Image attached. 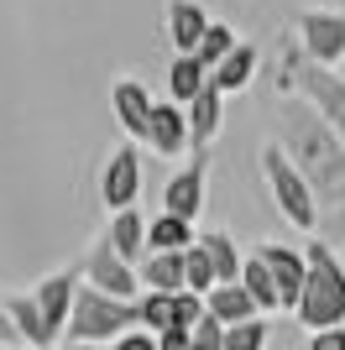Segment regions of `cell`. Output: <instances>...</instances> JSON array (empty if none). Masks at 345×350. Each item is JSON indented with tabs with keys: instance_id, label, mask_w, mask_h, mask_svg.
<instances>
[{
	"instance_id": "obj_23",
	"label": "cell",
	"mask_w": 345,
	"mask_h": 350,
	"mask_svg": "<svg viewBox=\"0 0 345 350\" xmlns=\"http://www.w3.org/2000/svg\"><path fill=\"white\" fill-rule=\"evenodd\" d=\"M209 84V68H204L199 58H172V68H168V89H172V105L183 110L199 89Z\"/></svg>"
},
{
	"instance_id": "obj_29",
	"label": "cell",
	"mask_w": 345,
	"mask_h": 350,
	"mask_svg": "<svg viewBox=\"0 0 345 350\" xmlns=\"http://www.w3.org/2000/svg\"><path fill=\"white\" fill-rule=\"evenodd\" d=\"M157 340V350H188L194 340H188V329H162V335H152Z\"/></svg>"
},
{
	"instance_id": "obj_10",
	"label": "cell",
	"mask_w": 345,
	"mask_h": 350,
	"mask_svg": "<svg viewBox=\"0 0 345 350\" xmlns=\"http://www.w3.org/2000/svg\"><path fill=\"white\" fill-rule=\"evenodd\" d=\"M199 209H204V152H194V162H188L183 173H172V183L162 189V215L194 225Z\"/></svg>"
},
{
	"instance_id": "obj_27",
	"label": "cell",
	"mask_w": 345,
	"mask_h": 350,
	"mask_svg": "<svg viewBox=\"0 0 345 350\" xmlns=\"http://www.w3.org/2000/svg\"><path fill=\"white\" fill-rule=\"evenodd\" d=\"M220 335H225V329H220V324L209 319V314H204V319L194 324V329H188V340H194L188 350H220Z\"/></svg>"
},
{
	"instance_id": "obj_30",
	"label": "cell",
	"mask_w": 345,
	"mask_h": 350,
	"mask_svg": "<svg viewBox=\"0 0 345 350\" xmlns=\"http://www.w3.org/2000/svg\"><path fill=\"white\" fill-rule=\"evenodd\" d=\"M303 350H345V329H324V335H314Z\"/></svg>"
},
{
	"instance_id": "obj_5",
	"label": "cell",
	"mask_w": 345,
	"mask_h": 350,
	"mask_svg": "<svg viewBox=\"0 0 345 350\" xmlns=\"http://www.w3.org/2000/svg\"><path fill=\"white\" fill-rule=\"evenodd\" d=\"M298 89H303V105L314 110L345 146V79L335 68H314V63H303L298 68Z\"/></svg>"
},
{
	"instance_id": "obj_31",
	"label": "cell",
	"mask_w": 345,
	"mask_h": 350,
	"mask_svg": "<svg viewBox=\"0 0 345 350\" xmlns=\"http://www.w3.org/2000/svg\"><path fill=\"white\" fill-rule=\"evenodd\" d=\"M0 345H16V329H11V319H5V308H0Z\"/></svg>"
},
{
	"instance_id": "obj_17",
	"label": "cell",
	"mask_w": 345,
	"mask_h": 350,
	"mask_svg": "<svg viewBox=\"0 0 345 350\" xmlns=\"http://www.w3.org/2000/svg\"><path fill=\"white\" fill-rule=\"evenodd\" d=\"M5 308V319H11V329L21 340H27V350H58V340L47 335V319H42V308L31 304V293H21V298H11V304H0Z\"/></svg>"
},
{
	"instance_id": "obj_6",
	"label": "cell",
	"mask_w": 345,
	"mask_h": 350,
	"mask_svg": "<svg viewBox=\"0 0 345 350\" xmlns=\"http://www.w3.org/2000/svg\"><path fill=\"white\" fill-rule=\"evenodd\" d=\"M298 37H303V53L314 68H335L345 58V16L335 11H298Z\"/></svg>"
},
{
	"instance_id": "obj_33",
	"label": "cell",
	"mask_w": 345,
	"mask_h": 350,
	"mask_svg": "<svg viewBox=\"0 0 345 350\" xmlns=\"http://www.w3.org/2000/svg\"><path fill=\"white\" fill-rule=\"evenodd\" d=\"M0 350H16V345H0Z\"/></svg>"
},
{
	"instance_id": "obj_9",
	"label": "cell",
	"mask_w": 345,
	"mask_h": 350,
	"mask_svg": "<svg viewBox=\"0 0 345 350\" xmlns=\"http://www.w3.org/2000/svg\"><path fill=\"white\" fill-rule=\"evenodd\" d=\"M73 293H79V272H73V267H63V272H53V278H42V282H37V293H31V304L42 308L47 335H53V340H63V329H68Z\"/></svg>"
},
{
	"instance_id": "obj_25",
	"label": "cell",
	"mask_w": 345,
	"mask_h": 350,
	"mask_svg": "<svg viewBox=\"0 0 345 350\" xmlns=\"http://www.w3.org/2000/svg\"><path fill=\"white\" fill-rule=\"evenodd\" d=\"M267 340H272V324L246 319V324H230L225 335H220V350H267Z\"/></svg>"
},
{
	"instance_id": "obj_15",
	"label": "cell",
	"mask_w": 345,
	"mask_h": 350,
	"mask_svg": "<svg viewBox=\"0 0 345 350\" xmlns=\"http://www.w3.org/2000/svg\"><path fill=\"white\" fill-rule=\"evenodd\" d=\"M251 256H257V262L267 267V272H272L283 308H293V304H298V293H303V256H298V251H288V246H257Z\"/></svg>"
},
{
	"instance_id": "obj_8",
	"label": "cell",
	"mask_w": 345,
	"mask_h": 350,
	"mask_svg": "<svg viewBox=\"0 0 345 350\" xmlns=\"http://www.w3.org/2000/svg\"><path fill=\"white\" fill-rule=\"evenodd\" d=\"M100 193H105V204H110L115 215H120V209H136V199H142V157H136V146H120V152L105 162Z\"/></svg>"
},
{
	"instance_id": "obj_7",
	"label": "cell",
	"mask_w": 345,
	"mask_h": 350,
	"mask_svg": "<svg viewBox=\"0 0 345 350\" xmlns=\"http://www.w3.org/2000/svg\"><path fill=\"white\" fill-rule=\"evenodd\" d=\"M79 278H84V288L105 293V298H126V304H136V267L120 262V256L110 251V241H94V251H89L84 267H79Z\"/></svg>"
},
{
	"instance_id": "obj_2",
	"label": "cell",
	"mask_w": 345,
	"mask_h": 350,
	"mask_svg": "<svg viewBox=\"0 0 345 350\" xmlns=\"http://www.w3.org/2000/svg\"><path fill=\"white\" fill-rule=\"evenodd\" d=\"M293 314L314 335L345 329V267L335 262V251L324 241H309V251H303V293L293 304Z\"/></svg>"
},
{
	"instance_id": "obj_13",
	"label": "cell",
	"mask_w": 345,
	"mask_h": 350,
	"mask_svg": "<svg viewBox=\"0 0 345 350\" xmlns=\"http://www.w3.org/2000/svg\"><path fill=\"white\" fill-rule=\"evenodd\" d=\"M183 120H188V146H194V152H204V146L220 136V120H225V100H220V89L204 84L199 94L183 105Z\"/></svg>"
},
{
	"instance_id": "obj_1",
	"label": "cell",
	"mask_w": 345,
	"mask_h": 350,
	"mask_svg": "<svg viewBox=\"0 0 345 350\" xmlns=\"http://www.w3.org/2000/svg\"><path fill=\"white\" fill-rule=\"evenodd\" d=\"M283 131H288L283 157L298 167L309 193L324 199V204H335V209H345V146H340V136H335L309 105H288Z\"/></svg>"
},
{
	"instance_id": "obj_16",
	"label": "cell",
	"mask_w": 345,
	"mask_h": 350,
	"mask_svg": "<svg viewBox=\"0 0 345 350\" xmlns=\"http://www.w3.org/2000/svg\"><path fill=\"white\" fill-rule=\"evenodd\" d=\"M204 314H209L220 329H230V324H246V319H261L257 304L246 298L241 282H220L215 293H204Z\"/></svg>"
},
{
	"instance_id": "obj_12",
	"label": "cell",
	"mask_w": 345,
	"mask_h": 350,
	"mask_svg": "<svg viewBox=\"0 0 345 350\" xmlns=\"http://www.w3.org/2000/svg\"><path fill=\"white\" fill-rule=\"evenodd\" d=\"M162 16H168V42L178 47V58H194L199 37L209 31V11H204L199 0H168Z\"/></svg>"
},
{
	"instance_id": "obj_21",
	"label": "cell",
	"mask_w": 345,
	"mask_h": 350,
	"mask_svg": "<svg viewBox=\"0 0 345 350\" xmlns=\"http://www.w3.org/2000/svg\"><path fill=\"white\" fill-rule=\"evenodd\" d=\"M235 282L246 288V298L257 304V314H261V319H267L272 308H283V298H277V282H272V272H267V267H261L257 256H246V262H241V278H235Z\"/></svg>"
},
{
	"instance_id": "obj_28",
	"label": "cell",
	"mask_w": 345,
	"mask_h": 350,
	"mask_svg": "<svg viewBox=\"0 0 345 350\" xmlns=\"http://www.w3.org/2000/svg\"><path fill=\"white\" fill-rule=\"evenodd\" d=\"M110 350H157V340L146 335V329H131V335H120Z\"/></svg>"
},
{
	"instance_id": "obj_32",
	"label": "cell",
	"mask_w": 345,
	"mask_h": 350,
	"mask_svg": "<svg viewBox=\"0 0 345 350\" xmlns=\"http://www.w3.org/2000/svg\"><path fill=\"white\" fill-rule=\"evenodd\" d=\"M58 350H105V345H58Z\"/></svg>"
},
{
	"instance_id": "obj_4",
	"label": "cell",
	"mask_w": 345,
	"mask_h": 350,
	"mask_svg": "<svg viewBox=\"0 0 345 350\" xmlns=\"http://www.w3.org/2000/svg\"><path fill=\"white\" fill-rule=\"evenodd\" d=\"M261 173H267V189H272V199H277V209H283L288 225L314 230L319 225V199L309 193V183L298 178V167L283 157V146H261Z\"/></svg>"
},
{
	"instance_id": "obj_22",
	"label": "cell",
	"mask_w": 345,
	"mask_h": 350,
	"mask_svg": "<svg viewBox=\"0 0 345 350\" xmlns=\"http://www.w3.org/2000/svg\"><path fill=\"white\" fill-rule=\"evenodd\" d=\"M194 241L204 246V256H209V267H215L220 282H235V278H241V262H246V256L235 251V241H230L225 230H199Z\"/></svg>"
},
{
	"instance_id": "obj_20",
	"label": "cell",
	"mask_w": 345,
	"mask_h": 350,
	"mask_svg": "<svg viewBox=\"0 0 345 350\" xmlns=\"http://www.w3.org/2000/svg\"><path fill=\"white\" fill-rule=\"evenodd\" d=\"M136 278L146 293H183V251H152L146 262H136Z\"/></svg>"
},
{
	"instance_id": "obj_24",
	"label": "cell",
	"mask_w": 345,
	"mask_h": 350,
	"mask_svg": "<svg viewBox=\"0 0 345 350\" xmlns=\"http://www.w3.org/2000/svg\"><path fill=\"white\" fill-rule=\"evenodd\" d=\"M188 246H194V225L188 219L162 215L146 225V251H188Z\"/></svg>"
},
{
	"instance_id": "obj_19",
	"label": "cell",
	"mask_w": 345,
	"mask_h": 350,
	"mask_svg": "<svg viewBox=\"0 0 345 350\" xmlns=\"http://www.w3.org/2000/svg\"><path fill=\"white\" fill-rule=\"evenodd\" d=\"M257 58H261V53L251 42H235V47H230V58H220L215 68H209V84H215L220 94L246 89V84H251V73H257Z\"/></svg>"
},
{
	"instance_id": "obj_14",
	"label": "cell",
	"mask_w": 345,
	"mask_h": 350,
	"mask_svg": "<svg viewBox=\"0 0 345 350\" xmlns=\"http://www.w3.org/2000/svg\"><path fill=\"white\" fill-rule=\"evenodd\" d=\"M110 100H115V120H120V131H126L131 142H142L146 120H152V105H157L152 94H146V84H136V79H115Z\"/></svg>"
},
{
	"instance_id": "obj_11",
	"label": "cell",
	"mask_w": 345,
	"mask_h": 350,
	"mask_svg": "<svg viewBox=\"0 0 345 350\" xmlns=\"http://www.w3.org/2000/svg\"><path fill=\"white\" fill-rule=\"evenodd\" d=\"M157 157H178V152H188V120H183V110L172 100H157L152 105V120H146V136H142Z\"/></svg>"
},
{
	"instance_id": "obj_26",
	"label": "cell",
	"mask_w": 345,
	"mask_h": 350,
	"mask_svg": "<svg viewBox=\"0 0 345 350\" xmlns=\"http://www.w3.org/2000/svg\"><path fill=\"white\" fill-rule=\"evenodd\" d=\"M230 47H235V31H230L225 21H209V31H204L199 47H194V58H199L204 68H215L220 58H230Z\"/></svg>"
},
{
	"instance_id": "obj_3",
	"label": "cell",
	"mask_w": 345,
	"mask_h": 350,
	"mask_svg": "<svg viewBox=\"0 0 345 350\" xmlns=\"http://www.w3.org/2000/svg\"><path fill=\"white\" fill-rule=\"evenodd\" d=\"M131 329H142L136 304H126V298H105V293H94V288L79 282L68 329H63V345H115V340L131 335Z\"/></svg>"
},
{
	"instance_id": "obj_18",
	"label": "cell",
	"mask_w": 345,
	"mask_h": 350,
	"mask_svg": "<svg viewBox=\"0 0 345 350\" xmlns=\"http://www.w3.org/2000/svg\"><path fill=\"white\" fill-rule=\"evenodd\" d=\"M105 241H110V251L126 267H136V262H142V251H146V219H142V209H120V215L110 219Z\"/></svg>"
}]
</instances>
